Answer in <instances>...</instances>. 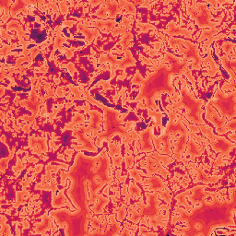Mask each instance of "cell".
<instances>
[{
  "mask_svg": "<svg viewBox=\"0 0 236 236\" xmlns=\"http://www.w3.org/2000/svg\"><path fill=\"white\" fill-rule=\"evenodd\" d=\"M93 25L97 26L98 28L103 30V31L104 30L105 32H109L112 30V28L113 27L114 21H104V22H103V21H95L93 23Z\"/></svg>",
  "mask_w": 236,
  "mask_h": 236,
  "instance_id": "obj_1",
  "label": "cell"
},
{
  "mask_svg": "<svg viewBox=\"0 0 236 236\" xmlns=\"http://www.w3.org/2000/svg\"><path fill=\"white\" fill-rule=\"evenodd\" d=\"M149 166H148V171L150 173H154L155 172H157L161 168L160 165H159V162L158 161H154V160L149 159Z\"/></svg>",
  "mask_w": 236,
  "mask_h": 236,
  "instance_id": "obj_2",
  "label": "cell"
},
{
  "mask_svg": "<svg viewBox=\"0 0 236 236\" xmlns=\"http://www.w3.org/2000/svg\"><path fill=\"white\" fill-rule=\"evenodd\" d=\"M129 192H130V194H131L133 196H139V195H140V190H139V188L137 187V186H136L135 185H133L130 186Z\"/></svg>",
  "mask_w": 236,
  "mask_h": 236,
  "instance_id": "obj_3",
  "label": "cell"
},
{
  "mask_svg": "<svg viewBox=\"0 0 236 236\" xmlns=\"http://www.w3.org/2000/svg\"><path fill=\"white\" fill-rule=\"evenodd\" d=\"M126 160L127 162V167L129 168L130 165H131V162H133V157H126Z\"/></svg>",
  "mask_w": 236,
  "mask_h": 236,
  "instance_id": "obj_4",
  "label": "cell"
}]
</instances>
